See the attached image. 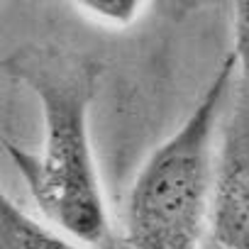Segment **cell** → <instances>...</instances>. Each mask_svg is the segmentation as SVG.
<instances>
[{
    "label": "cell",
    "mask_w": 249,
    "mask_h": 249,
    "mask_svg": "<svg viewBox=\"0 0 249 249\" xmlns=\"http://www.w3.org/2000/svg\"><path fill=\"white\" fill-rule=\"evenodd\" d=\"M205 249H220V247H215L213 242H208V244H205Z\"/></svg>",
    "instance_id": "7"
},
{
    "label": "cell",
    "mask_w": 249,
    "mask_h": 249,
    "mask_svg": "<svg viewBox=\"0 0 249 249\" xmlns=\"http://www.w3.org/2000/svg\"><path fill=\"white\" fill-rule=\"evenodd\" d=\"M210 242L249 249V93L234 86L210 186Z\"/></svg>",
    "instance_id": "3"
},
{
    "label": "cell",
    "mask_w": 249,
    "mask_h": 249,
    "mask_svg": "<svg viewBox=\"0 0 249 249\" xmlns=\"http://www.w3.org/2000/svg\"><path fill=\"white\" fill-rule=\"evenodd\" d=\"M0 249H88L25 213L8 196H0Z\"/></svg>",
    "instance_id": "4"
},
{
    "label": "cell",
    "mask_w": 249,
    "mask_h": 249,
    "mask_svg": "<svg viewBox=\"0 0 249 249\" xmlns=\"http://www.w3.org/2000/svg\"><path fill=\"white\" fill-rule=\"evenodd\" d=\"M5 69L37 95L42 110V152H25L3 140L35 205L64 234L110 247V217L88 127L100 64L56 44H25L5 59Z\"/></svg>",
    "instance_id": "1"
},
{
    "label": "cell",
    "mask_w": 249,
    "mask_h": 249,
    "mask_svg": "<svg viewBox=\"0 0 249 249\" xmlns=\"http://www.w3.org/2000/svg\"><path fill=\"white\" fill-rule=\"evenodd\" d=\"M234 61L239 71V88L249 93V0L234 5Z\"/></svg>",
    "instance_id": "5"
},
{
    "label": "cell",
    "mask_w": 249,
    "mask_h": 249,
    "mask_svg": "<svg viewBox=\"0 0 249 249\" xmlns=\"http://www.w3.org/2000/svg\"><path fill=\"white\" fill-rule=\"evenodd\" d=\"M81 10H86L93 20H100L105 25H117V27H127L142 10V3L135 0H117V3H78Z\"/></svg>",
    "instance_id": "6"
},
{
    "label": "cell",
    "mask_w": 249,
    "mask_h": 249,
    "mask_svg": "<svg viewBox=\"0 0 249 249\" xmlns=\"http://www.w3.org/2000/svg\"><path fill=\"white\" fill-rule=\"evenodd\" d=\"M234 73L237 61L230 52L181 127L142 164L127 198L132 249H205L213 137Z\"/></svg>",
    "instance_id": "2"
}]
</instances>
